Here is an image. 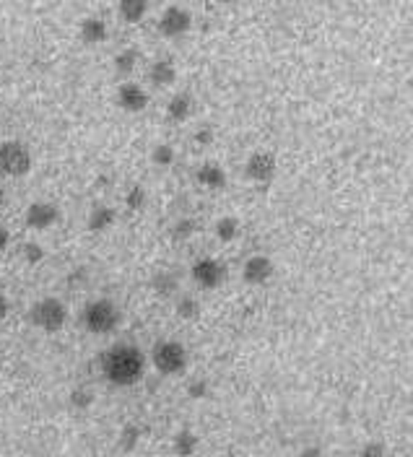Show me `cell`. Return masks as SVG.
I'll list each match as a JSON object with an SVG mask.
<instances>
[{
    "mask_svg": "<svg viewBox=\"0 0 413 457\" xmlns=\"http://www.w3.org/2000/svg\"><path fill=\"white\" fill-rule=\"evenodd\" d=\"M143 369H146L143 351L133 343H117L102 353V374L115 387H130L140 382Z\"/></svg>",
    "mask_w": 413,
    "mask_h": 457,
    "instance_id": "1",
    "label": "cell"
},
{
    "mask_svg": "<svg viewBox=\"0 0 413 457\" xmlns=\"http://www.w3.org/2000/svg\"><path fill=\"white\" fill-rule=\"evenodd\" d=\"M81 325H84L91 335H109L115 333L120 325V309L115 301L109 299H94L89 301L81 312Z\"/></svg>",
    "mask_w": 413,
    "mask_h": 457,
    "instance_id": "2",
    "label": "cell"
},
{
    "mask_svg": "<svg viewBox=\"0 0 413 457\" xmlns=\"http://www.w3.org/2000/svg\"><path fill=\"white\" fill-rule=\"evenodd\" d=\"M151 364L164 377H174L187 369V348L180 340H159L151 348Z\"/></svg>",
    "mask_w": 413,
    "mask_h": 457,
    "instance_id": "3",
    "label": "cell"
},
{
    "mask_svg": "<svg viewBox=\"0 0 413 457\" xmlns=\"http://www.w3.org/2000/svg\"><path fill=\"white\" fill-rule=\"evenodd\" d=\"M29 319L34 328L44 330V333H57L68 322V307L57 297H44L32 304Z\"/></svg>",
    "mask_w": 413,
    "mask_h": 457,
    "instance_id": "4",
    "label": "cell"
},
{
    "mask_svg": "<svg viewBox=\"0 0 413 457\" xmlns=\"http://www.w3.org/2000/svg\"><path fill=\"white\" fill-rule=\"evenodd\" d=\"M0 171L8 177H24L32 171V151L21 140L0 143Z\"/></svg>",
    "mask_w": 413,
    "mask_h": 457,
    "instance_id": "5",
    "label": "cell"
},
{
    "mask_svg": "<svg viewBox=\"0 0 413 457\" xmlns=\"http://www.w3.org/2000/svg\"><path fill=\"white\" fill-rule=\"evenodd\" d=\"M190 276L201 288L213 291V288H219L223 283V265L216 257H201V260L192 263Z\"/></svg>",
    "mask_w": 413,
    "mask_h": 457,
    "instance_id": "6",
    "label": "cell"
},
{
    "mask_svg": "<svg viewBox=\"0 0 413 457\" xmlns=\"http://www.w3.org/2000/svg\"><path fill=\"white\" fill-rule=\"evenodd\" d=\"M190 26H192V16L182 6H169L159 19V34L161 37H169V39H177L182 34H187Z\"/></svg>",
    "mask_w": 413,
    "mask_h": 457,
    "instance_id": "7",
    "label": "cell"
},
{
    "mask_svg": "<svg viewBox=\"0 0 413 457\" xmlns=\"http://www.w3.org/2000/svg\"><path fill=\"white\" fill-rule=\"evenodd\" d=\"M57 218H60V211H57L55 203L37 200L26 208V226L34 229V232H47V229H53L55 223H57Z\"/></svg>",
    "mask_w": 413,
    "mask_h": 457,
    "instance_id": "8",
    "label": "cell"
},
{
    "mask_svg": "<svg viewBox=\"0 0 413 457\" xmlns=\"http://www.w3.org/2000/svg\"><path fill=\"white\" fill-rule=\"evenodd\" d=\"M275 169H278V161H275L273 153H268V151H257L253 153L247 164H244V174H247V180L253 182H270L275 177Z\"/></svg>",
    "mask_w": 413,
    "mask_h": 457,
    "instance_id": "9",
    "label": "cell"
},
{
    "mask_svg": "<svg viewBox=\"0 0 413 457\" xmlns=\"http://www.w3.org/2000/svg\"><path fill=\"white\" fill-rule=\"evenodd\" d=\"M117 106L130 112V115H138V112H143L149 106V94H146L143 86L133 84V81L120 84V88H117Z\"/></svg>",
    "mask_w": 413,
    "mask_h": 457,
    "instance_id": "10",
    "label": "cell"
},
{
    "mask_svg": "<svg viewBox=\"0 0 413 457\" xmlns=\"http://www.w3.org/2000/svg\"><path fill=\"white\" fill-rule=\"evenodd\" d=\"M273 278V260L268 255H253L247 257L242 268V281L250 286H263Z\"/></svg>",
    "mask_w": 413,
    "mask_h": 457,
    "instance_id": "11",
    "label": "cell"
},
{
    "mask_svg": "<svg viewBox=\"0 0 413 457\" xmlns=\"http://www.w3.org/2000/svg\"><path fill=\"white\" fill-rule=\"evenodd\" d=\"M78 37H81V42L89 44V47H96V44L107 42V37H109V26H107L104 19H99V16H89L81 21V29H78Z\"/></svg>",
    "mask_w": 413,
    "mask_h": 457,
    "instance_id": "12",
    "label": "cell"
},
{
    "mask_svg": "<svg viewBox=\"0 0 413 457\" xmlns=\"http://www.w3.org/2000/svg\"><path fill=\"white\" fill-rule=\"evenodd\" d=\"M115 221H117L115 208H109V205H94L91 213H89L86 226H89L91 234H104V232H109L115 226Z\"/></svg>",
    "mask_w": 413,
    "mask_h": 457,
    "instance_id": "13",
    "label": "cell"
},
{
    "mask_svg": "<svg viewBox=\"0 0 413 457\" xmlns=\"http://www.w3.org/2000/svg\"><path fill=\"white\" fill-rule=\"evenodd\" d=\"M149 78L156 88H167V86H172L177 81V68H174L172 60H156L149 68Z\"/></svg>",
    "mask_w": 413,
    "mask_h": 457,
    "instance_id": "14",
    "label": "cell"
},
{
    "mask_svg": "<svg viewBox=\"0 0 413 457\" xmlns=\"http://www.w3.org/2000/svg\"><path fill=\"white\" fill-rule=\"evenodd\" d=\"M195 177H198V182H201L203 187H208V190H223V187H226V171H223L219 164H203Z\"/></svg>",
    "mask_w": 413,
    "mask_h": 457,
    "instance_id": "15",
    "label": "cell"
},
{
    "mask_svg": "<svg viewBox=\"0 0 413 457\" xmlns=\"http://www.w3.org/2000/svg\"><path fill=\"white\" fill-rule=\"evenodd\" d=\"M167 115H169V120H174V122H185V120L192 115V96L187 94V91L174 94L169 99V104H167Z\"/></svg>",
    "mask_w": 413,
    "mask_h": 457,
    "instance_id": "16",
    "label": "cell"
},
{
    "mask_svg": "<svg viewBox=\"0 0 413 457\" xmlns=\"http://www.w3.org/2000/svg\"><path fill=\"white\" fill-rule=\"evenodd\" d=\"M146 11H149V0H120V6H117L120 19L127 24H138L146 16Z\"/></svg>",
    "mask_w": 413,
    "mask_h": 457,
    "instance_id": "17",
    "label": "cell"
},
{
    "mask_svg": "<svg viewBox=\"0 0 413 457\" xmlns=\"http://www.w3.org/2000/svg\"><path fill=\"white\" fill-rule=\"evenodd\" d=\"M151 286L159 297H174V291H180V276L174 270H161L154 276Z\"/></svg>",
    "mask_w": 413,
    "mask_h": 457,
    "instance_id": "18",
    "label": "cell"
},
{
    "mask_svg": "<svg viewBox=\"0 0 413 457\" xmlns=\"http://www.w3.org/2000/svg\"><path fill=\"white\" fill-rule=\"evenodd\" d=\"M239 221L234 218V216H223V218H219L216 221V236H219V242H223V245H229V242H234L237 236H239Z\"/></svg>",
    "mask_w": 413,
    "mask_h": 457,
    "instance_id": "19",
    "label": "cell"
},
{
    "mask_svg": "<svg viewBox=\"0 0 413 457\" xmlns=\"http://www.w3.org/2000/svg\"><path fill=\"white\" fill-rule=\"evenodd\" d=\"M172 449L177 455H192V452H198V436L192 434L190 429H182V431H177L174 442H172Z\"/></svg>",
    "mask_w": 413,
    "mask_h": 457,
    "instance_id": "20",
    "label": "cell"
},
{
    "mask_svg": "<svg viewBox=\"0 0 413 457\" xmlns=\"http://www.w3.org/2000/svg\"><path fill=\"white\" fill-rule=\"evenodd\" d=\"M174 159H177V153H174V146H169V143H156L154 151H151V161H154V167H159V169L172 167Z\"/></svg>",
    "mask_w": 413,
    "mask_h": 457,
    "instance_id": "21",
    "label": "cell"
},
{
    "mask_svg": "<svg viewBox=\"0 0 413 457\" xmlns=\"http://www.w3.org/2000/svg\"><path fill=\"white\" fill-rule=\"evenodd\" d=\"M138 65V53L136 50H122L115 55V71L120 75H130Z\"/></svg>",
    "mask_w": 413,
    "mask_h": 457,
    "instance_id": "22",
    "label": "cell"
},
{
    "mask_svg": "<svg viewBox=\"0 0 413 457\" xmlns=\"http://www.w3.org/2000/svg\"><path fill=\"white\" fill-rule=\"evenodd\" d=\"M146 200H149V195H146V190H143L140 185H133V187L125 192V208L127 211H133V213L143 211V208H146Z\"/></svg>",
    "mask_w": 413,
    "mask_h": 457,
    "instance_id": "23",
    "label": "cell"
},
{
    "mask_svg": "<svg viewBox=\"0 0 413 457\" xmlns=\"http://www.w3.org/2000/svg\"><path fill=\"white\" fill-rule=\"evenodd\" d=\"M68 403L73 405L75 411H86V408L94 405V393L89 387H73L71 395H68Z\"/></svg>",
    "mask_w": 413,
    "mask_h": 457,
    "instance_id": "24",
    "label": "cell"
},
{
    "mask_svg": "<svg viewBox=\"0 0 413 457\" xmlns=\"http://www.w3.org/2000/svg\"><path fill=\"white\" fill-rule=\"evenodd\" d=\"M177 317L198 319L201 317V301L195 297H180V301H177Z\"/></svg>",
    "mask_w": 413,
    "mask_h": 457,
    "instance_id": "25",
    "label": "cell"
},
{
    "mask_svg": "<svg viewBox=\"0 0 413 457\" xmlns=\"http://www.w3.org/2000/svg\"><path fill=\"white\" fill-rule=\"evenodd\" d=\"M140 442V426L136 424H127L122 426V431H120V449H125V452H133Z\"/></svg>",
    "mask_w": 413,
    "mask_h": 457,
    "instance_id": "26",
    "label": "cell"
},
{
    "mask_svg": "<svg viewBox=\"0 0 413 457\" xmlns=\"http://www.w3.org/2000/svg\"><path fill=\"white\" fill-rule=\"evenodd\" d=\"M21 260L26 265H39L44 260V250L37 245V242H26V245L21 247Z\"/></svg>",
    "mask_w": 413,
    "mask_h": 457,
    "instance_id": "27",
    "label": "cell"
},
{
    "mask_svg": "<svg viewBox=\"0 0 413 457\" xmlns=\"http://www.w3.org/2000/svg\"><path fill=\"white\" fill-rule=\"evenodd\" d=\"M208 393H211L208 380H190L187 382V398H192V400H205Z\"/></svg>",
    "mask_w": 413,
    "mask_h": 457,
    "instance_id": "28",
    "label": "cell"
},
{
    "mask_svg": "<svg viewBox=\"0 0 413 457\" xmlns=\"http://www.w3.org/2000/svg\"><path fill=\"white\" fill-rule=\"evenodd\" d=\"M174 239H190L195 234V221L192 218H180V221L174 223Z\"/></svg>",
    "mask_w": 413,
    "mask_h": 457,
    "instance_id": "29",
    "label": "cell"
},
{
    "mask_svg": "<svg viewBox=\"0 0 413 457\" xmlns=\"http://www.w3.org/2000/svg\"><path fill=\"white\" fill-rule=\"evenodd\" d=\"M213 128H208V125H201V128L195 130V136H192V140L198 143V146H211L213 143Z\"/></svg>",
    "mask_w": 413,
    "mask_h": 457,
    "instance_id": "30",
    "label": "cell"
},
{
    "mask_svg": "<svg viewBox=\"0 0 413 457\" xmlns=\"http://www.w3.org/2000/svg\"><path fill=\"white\" fill-rule=\"evenodd\" d=\"M385 452H387V449H385V445H380V442H369V445L361 447L359 455L361 457H382Z\"/></svg>",
    "mask_w": 413,
    "mask_h": 457,
    "instance_id": "31",
    "label": "cell"
},
{
    "mask_svg": "<svg viewBox=\"0 0 413 457\" xmlns=\"http://www.w3.org/2000/svg\"><path fill=\"white\" fill-rule=\"evenodd\" d=\"M11 247V232L6 226H0V252H6Z\"/></svg>",
    "mask_w": 413,
    "mask_h": 457,
    "instance_id": "32",
    "label": "cell"
},
{
    "mask_svg": "<svg viewBox=\"0 0 413 457\" xmlns=\"http://www.w3.org/2000/svg\"><path fill=\"white\" fill-rule=\"evenodd\" d=\"M8 315H11V301H8V297L0 294V322L8 317Z\"/></svg>",
    "mask_w": 413,
    "mask_h": 457,
    "instance_id": "33",
    "label": "cell"
},
{
    "mask_svg": "<svg viewBox=\"0 0 413 457\" xmlns=\"http://www.w3.org/2000/svg\"><path fill=\"white\" fill-rule=\"evenodd\" d=\"M302 455L309 457V455H322V449H318V447H307V449H302Z\"/></svg>",
    "mask_w": 413,
    "mask_h": 457,
    "instance_id": "34",
    "label": "cell"
},
{
    "mask_svg": "<svg viewBox=\"0 0 413 457\" xmlns=\"http://www.w3.org/2000/svg\"><path fill=\"white\" fill-rule=\"evenodd\" d=\"M216 3H219V6H232L234 0H216Z\"/></svg>",
    "mask_w": 413,
    "mask_h": 457,
    "instance_id": "35",
    "label": "cell"
},
{
    "mask_svg": "<svg viewBox=\"0 0 413 457\" xmlns=\"http://www.w3.org/2000/svg\"><path fill=\"white\" fill-rule=\"evenodd\" d=\"M0 203H3V187H0Z\"/></svg>",
    "mask_w": 413,
    "mask_h": 457,
    "instance_id": "36",
    "label": "cell"
}]
</instances>
